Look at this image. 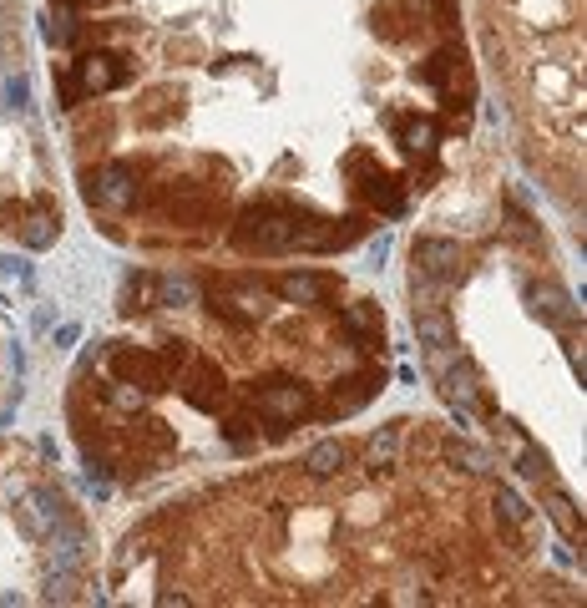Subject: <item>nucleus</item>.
Returning <instances> with one entry per match:
<instances>
[{
	"mask_svg": "<svg viewBox=\"0 0 587 608\" xmlns=\"http://www.w3.org/2000/svg\"><path fill=\"white\" fill-rule=\"evenodd\" d=\"M157 355H162V365H167V370H183V365L193 360V350H188V340H167V345H162Z\"/></svg>",
	"mask_w": 587,
	"mask_h": 608,
	"instance_id": "nucleus-33",
	"label": "nucleus"
},
{
	"mask_svg": "<svg viewBox=\"0 0 587 608\" xmlns=\"http://www.w3.org/2000/svg\"><path fill=\"white\" fill-rule=\"evenodd\" d=\"M547 512H552V522L562 527V538H567V543H572V538H582V522H577V512H572L567 492H552V497H547Z\"/></svg>",
	"mask_w": 587,
	"mask_h": 608,
	"instance_id": "nucleus-27",
	"label": "nucleus"
},
{
	"mask_svg": "<svg viewBox=\"0 0 587 608\" xmlns=\"http://www.w3.org/2000/svg\"><path fill=\"white\" fill-rule=\"evenodd\" d=\"M405 16H410V0H390V6H380V11H375V31H380V36H390V41H405V36H410Z\"/></svg>",
	"mask_w": 587,
	"mask_h": 608,
	"instance_id": "nucleus-23",
	"label": "nucleus"
},
{
	"mask_svg": "<svg viewBox=\"0 0 587 608\" xmlns=\"http://www.w3.org/2000/svg\"><path fill=\"white\" fill-rule=\"evenodd\" d=\"M183 386V401L193 406V411H218L223 406V375H218V365L213 360H188V375L178 380Z\"/></svg>",
	"mask_w": 587,
	"mask_h": 608,
	"instance_id": "nucleus-9",
	"label": "nucleus"
},
{
	"mask_svg": "<svg viewBox=\"0 0 587 608\" xmlns=\"http://www.w3.org/2000/svg\"><path fill=\"white\" fill-rule=\"evenodd\" d=\"M76 340H81V325H61L56 330V350H71Z\"/></svg>",
	"mask_w": 587,
	"mask_h": 608,
	"instance_id": "nucleus-37",
	"label": "nucleus"
},
{
	"mask_svg": "<svg viewBox=\"0 0 587 608\" xmlns=\"http://www.w3.org/2000/svg\"><path fill=\"white\" fill-rule=\"evenodd\" d=\"M380 386H385V375H350V380H340V386H334L329 411H334V416H355Z\"/></svg>",
	"mask_w": 587,
	"mask_h": 608,
	"instance_id": "nucleus-12",
	"label": "nucleus"
},
{
	"mask_svg": "<svg viewBox=\"0 0 587 608\" xmlns=\"http://www.w3.org/2000/svg\"><path fill=\"white\" fill-rule=\"evenodd\" d=\"M481 375L461 360V365H446L441 370V396L451 401V411H456V421L461 426H471V416H476V406H481Z\"/></svg>",
	"mask_w": 587,
	"mask_h": 608,
	"instance_id": "nucleus-8",
	"label": "nucleus"
},
{
	"mask_svg": "<svg viewBox=\"0 0 587 608\" xmlns=\"http://www.w3.org/2000/svg\"><path fill=\"white\" fill-rule=\"evenodd\" d=\"M340 325H345V335L350 340H360V345H370V340H380V310H370V304H350V310L340 315Z\"/></svg>",
	"mask_w": 587,
	"mask_h": 608,
	"instance_id": "nucleus-20",
	"label": "nucleus"
},
{
	"mask_svg": "<svg viewBox=\"0 0 587 608\" xmlns=\"http://www.w3.org/2000/svg\"><path fill=\"white\" fill-rule=\"evenodd\" d=\"M56 234H61V213H56L51 203H36V208L21 218V244H26V249H51Z\"/></svg>",
	"mask_w": 587,
	"mask_h": 608,
	"instance_id": "nucleus-13",
	"label": "nucleus"
},
{
	"mask_svg": "<svg viewBox=\"0 0 587 608\" xmlns=\"http://www.w3.org/2000/svg\"><path fill=\"white\" fill-rule=\"evenodd\" d=\"M329 289H334L329 274H284L279 279V294L289 304H319V299H329Z\"/></svg>",
	"mask_w": 587,
	"mask_h": 608,
	"instance_id": "nucleus-17",
	"label": "nucleus"
},
{
	"mask_svg": "<svg viewBox=\"0 0 587 608\" xmlns=\"http://www.w3.org/2000/svg\"><path fill=\"white\" fill-rule=\"evenodd\" d=\"M527 299H532V310H537L547 325H557V330H572V325H577V304H572L557 284H527Z\"/></svg>",
	"mask_w": 587,
	"mask_h": 608,
	"instance_id": "nucleus-11",
	"label": "nucleus"
},
{
	"mask_svg": "<svg viewBox=\"0 0 587 608\" xmlns=\"http://www.w3.org/2000/svg\"><path fill=\"white\" fill-rule=\"evenodd\" d=\"M46 41H51V46H71V41H76V16H71V6H61V11L46 16Z\"/></svg>",
	"mask_w": 587,
	"mask_h": 608,
	"instance_id": "nucleus-28",
	"label": "nucleus"
},
{
	"mask_svg": "<svg viewBox=\"0 0 587 608\" xmlns=\"http://www.w3.org/2000/svg\"><path fill=\"white\" fill-rule=\"evenodd\" d=\"M299 228H304L299 213H284V208H269L264 203V208H248L238 218L233 239L248 254H289V249H299Z\"/></svg>",
	"mask_w": 587,
	"mask_h": 608,
	"instance_id": "nucleus-1",
	"label": "nucleus"
},
{
	"mask_svg": "<svg viewBox=\"0 0 587 608\" xmlns=\"http://www.w3.org/2000/svg\"><path fill=\"white\" fill-rule=\"evenodd\" d=\"M92 203H112V208H132L137 203V168L132 163H107L92 183H87Z\"/></svg>",
	"mask_w": 587,
	"mask_h": 608,
	"instance_id": "nucleus-10",
	"label": "nucleus"
},
{
	"mask_svg": "<svg viewBox=\"0 0 587 608\" xmlns=\"http://www.w3.org/2000/svg\"><path fill=\"white\" fill-rule=\"evenodd\" d=\"M198 289H193V279H178V274H167V279H157V304H173V310H178V304H188Z\"/></svg>",
	"mask_w": 587,
	"mask_h": 608,
	"instance_id": "nucleus-29",
	"label": "nucleus"
},
{
	"mask_svg": "<svg viewBox=\"0 0 587 608\" xmlns=\"http://www.w3.org/2000/svg\"><path fill=\"white\" fill-rule=\"evenodd\" d=\"M0 102H6V107H16V112H26V107H31V82H26L21 71L0 82Z\"/></svg>",
	"mask_w": 587,
	"mask_h": 608,
	"instance_id": "nucleus-31",
	"label": "nucleus"
},
{
	"mask_svg": "<svg viewBox=\"0 0 587 608\" xmlns=\"http://www.w3.org/2000/svg\"><path fill=\"white\" fill-rule=\"evenodd\" d=\"M178 102H183V92L157 87V92H147V102L137 107V122H142V127H162L167 117H178Z\"/></svg>",
	"mask_w": 587,
	"mask_h": 608,
	"instance_id": "nucleus-19",
	"label": "nucleus"
},
{
	"mask_svg": "<svg viewBox=\"0 0 587 608\" xmlns=\"http://www.w3.org/2000/svg\"><path fill=\"white\" fill-rule=\"evenodd\" d=\"M400 142H405L410 152H436V122H431V117L400 122Z\"/></svg>",
	"mask_w": 587,
	"mask_h": 608,
	"instance_id": "nucleus-26",
	"label": "nucleus"
},
{
	"mask_svg": "<svg viewBox=\"0 0 587 608\" xmlns=\"http://www.w3.org/2000/svg\"><path fill=\"white\" fill-rule=\"evenodd\" d=\"M415 335H421L426 350H451L456 345V330L441 310H415Z\"/></svg>",
	"mask_w": 587,
	"mask_h": 608,
	"instance_id": "nucleus-18",
	"label": "nucleus"
},
{
	"mask_svg": "<svg viewBox=\"0 0 587 608\" xmlns=\"http://www.w3.org/2000/svg\"><path fill=\"white\" fill-rule=\"evenodd\" d=\"M208 299H213V315L238 325V330L264 320V284L259 279H223V284L208 289Z\"/></svg>",
	"mask_w": 587,
	"mask_h": 608,
	"instance_id": "nucleus-2",
	"label": "nucleus"
},
{
	"mask_svg": "<svg viewBox=\"0 0 587 608\" xmlns=\"http://www.w3.org/2000/svg\"><path fill=\"white\" fill-rule=\"evenodd\" d=\"M345 462H350L345 441H319V446H309V456H304V472H309L314 482H329V477H340Z\"/></svg>",
	"mask_w": 587,
	"mask_h": 608,
	"instance_id": "nucleus-16",
	"label": "nucleus"
},
{
	"mask_svg": "<svg viewBox=\"0 0 587 608\" xmlns=\"http://www.w3.org/2000/svg\"><path fill=\"white\" fill-rule=\"evenodd\" d=\"M66 512H71V507H66V497H61V492H51V487H31V492L16 502V522H21L26 538H46V532H51Z\"/></svg>",
	"mask_w": 587,
	"mask_h": 608,
	"instance_id": "nucleus-5",
	"label": "nucleus"
},
{
	"mask_svg": "<svg viewBox=\"0 0 587 608\" xmlns=\"http://www.w3.org/2000/svg\"><path fill=\"white\" fill-rule=\"evenodd\" d=\"M365 198L380 208V213H405V198H400V188H395V178H385V173H375L370 183H365Z\"/></svg>",
	"mask_w": 587,
	"mask_h": 608,
	"instance_id": "nucleus-22",
	"label": "nucleus"
},
{
	"mask_svg": "<svg viewBox=\"0 0 587 608\" xmlns=\"http://www.w3.org/2000/svg\"><path fill=\"white\" fill-rule=\"evenodd\" d=\"M71 71H76L81 92H112V87H127L132 82V66L117 51H92V56H81Z\"/></svg>",
	"mask_w": 587,
	"mask_h": 608,
	"instance_id": "nucleus-7",
	"label": "nucleus"
},
{
	"mask_svg": "<svg viewBox=\"0 0 587 608\" xmlns=\"http://www.w3.org/2000/svg\"><path fill=\"white\" fill-rule=\"evenodd\" d=\"M395 456H400V421L395 426H380L375 436H370V451H365V472L380 482V477H390L395 472Z\"/></svg>",
	"mask_w": 587,
	"mask_h": 608,
	"instance_id": "nucleus-14",
	"label": "nucleus"
},
{
	"mask_svg": "<svg viewBox=\"0 0 587 608\" xmlns=\"http://www.w3.org/2000/svg\"><path fill=\"white\" fill-rule=\"evenodd\" d=\"M102 396H107V406H117V411H142V391L127 386V380H107Z\"/></svg>",
	"mask_w": 587,
	"mask_h": 608,
	"instance_id": "nucleus-30",
	"label": "nucleus"
},
{
	"mask_svg": "<svg viewBox=\"0 0 587 608\" xmlns=\"http://www.w3.org/2000/svg\"><path fill=\"white\" fill-rule=\"evenodd\" d=\"M81 97H87V92H81V82H76V71H61V107H76Z\"/></svg>",
	"mask_w": 587,
	"mask_h": 608,
	"instance_id": "nucleus-35",
	"label": "nucleus"
},
{
	"mask_svg": "<svg viewBox=\"0 0 587 608\" xmlns=\"http://www.w3.org/2000/svg\"><path fill=\"white\" fill-rule=\"evenodd\" d=\"M456 66H461V51H456V46H446V51H436L421 71H415V76H421L426 87H441V92H446V76H451Z\"/></svg>",
	"mask_w": 587,
	"mask_h": 608,
	"instance_id": "nucleus-24",
	"label": "nucleus"
},
{
	"mask_svg": "<svg viewBox=\"0 0 587 608\" xmlns=\"http://www.w3.org/2000/svg\"><path fill=\"white\" fill-rule=\"evenodd\" d=\"M223 441L248 446V441H254V431H248V421H243V416H228V421H223Z\"/></svg>",
	"mask_w": 587,
	"mask_h": 608,
	"instance_id": "nucleus-34",
	"label": "nucleus"
},
{
	"mask_svg": "<svg viewBox=\"0 0 587 608\" xmlns=\"http://www.w3.org/2000/svg\"><path fill=\"white\" fill-rule=\"evenodd\" d=\"M157 304V274H132L127 279V294H122V310H152Z\"/></svg>",
	"mask_w": 587,
	"mask_h": 608,
	"instance_id": "nucleus-25",
	"label": "nucleus"
},
{
	"mask_svg": "<svg viewBox=\"0 0 587 608\" xmlns=\"http://www.w3.org/2000/svg\"><path fill=\"white\" fill-rule=\"evenodd\" d=\"M517 472H522V477H532V482H542V477H547V456H542L532 441H522V446H517Z\"/></svg>",
	"mask_w": 587,
	"mask_h": 608,
	"instance_id": "nucleus-32",
	"label": "nucleus"
},
{
	"mask_svg": "<svg viewBox=\"0 0 587 608\" xmlns=\"http://www.w3.org/2000/svg\"><path fill=\"white\" fill-rule=\"evenodd\" d=\"M415 279L456 284L461 279V244H451V239H415Z\"/></svg>",
	"mask_w": 587,
	"mask_h": 608,
	"instance_id": "nucleus-6",
	"label": "nucleus"
},
{
	"mask_svg": "<svg viewBox=\"0 0 587 608\" xmlns=\"http://www.w3.org/2000/svg\"><path fill=\"white\" fill-rule=\"evenodd\" d=\"M71 6H97V0H71Z\"/></svg>",
	"mask_w": 587,
	"mask_h": 608,
	"instance_id": "nucleus-39",
	"label": "nucleus"
},
{
	"mask_svg": "<svg viewBox=\"0 0 587 608\" xmlns=\"http://www.w3.org/2000/svg\"><path fill=\"white\" fill-rule=\"evenodd\" d=\"M112 375H117V380H127V386H137L142 396L167 391V380H173V370L162 365V355H157V350H132V345L112 350Z\"/></svg>",
	"mask_w": 587,
	"mask_h": 608,
	"instance_id": "nucleus-4",
	"label": "nucleus"
},
{
	"mask_svg": "<svg viewBox=\"0 0 587 608\" xmlns=\"http://www.w3.org/2000/svg\"><path fill=\"white\" fill-rule=\"evenodd\" d=\"M491 507H496V522H507V527H527V522H532V507H527L512 487H496Z\"/></svg>",
	"mask_w": 587,
	"mask_h": 608,
	"instance_id": "nucleus-21",
	"label": "nucleus"
},
{
	"mask_svg": "<svg viewBox=\"0 0 587 608\" xmlns=\"http://www.w3.org/2000/svg\"><path fill=\"white\" fill-rule=\"evenodd\" d=\"M426 6L436 11V21H441V26H456V0H426Z\"/></svg>",
	"mask_w": 587,
	"mask_h": 608,
	"instance_id": "nucleus-36",
	"label": "nucleus"
},
{
	"mask_svg": "<svg viewBox=\"0 0 587 608\" xmlns=\"http://www.w3.org/2000/svg\"><path fill=\"white\" fill-rule=\"evenodd\" d=\"M385 254H390V239H385V234H380V239H375V244H370V259H375V264H385Z\"/></svg>",
	"mask_w": 587,
	"mask_h": 608,
	"instance_id": "nucleus-38",
	"label": "nucleus"
},
{
	"mask_svg": "<svg viewBox=\"0 0 587 608\" xmlns=\"http://www.w3.org/2000/svg\"><path fill=\"white\" fill-rule=\"evenodd\" d=\"M254 406H259L264 421H274V431H284L289 421L314 411V391L304 386V380H269L264 391L254 386Z\"/></svg>",
	"mask_w": 587,
	"mask_h": 608,
	"instance_id": "nucleus-3",
	"label": "nucleus"
},
{
	"mask_svg": "<svg viewBox=\"0 0 587 608\" xmlns=\"http://www.w3.org/2000/svg\"><path fill=\"white\" fill-rule=\"evenodd\" d=\"M441 456H446V467H456V472H466V477H486V472L496 467L486 446H471V441H461V436H451V441L441 446Z\"/></svg>",
	"mask_w": 587,
	"mask_h": 608,
	"instance_id": "nucleus-15",
	"label": "nucleus"
}]
</instances>
